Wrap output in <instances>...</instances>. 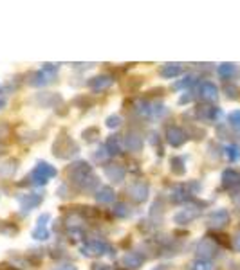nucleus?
I'll use <instances>...</instances> for the list:
<instances>
[{"label":"nucleus","instance_id":"1","mask_svg":"<svg viewBox=\"0 0 240 270\" xmlns=\"http://www.w3.org/2000/svg\"><path fill=\"white\" fill-rule=\"evenodd\" d=\"M67 180L78 191H92L98 185V177L94 173V168L85 160H74L67 168Z\"/></svg>","mask_w":240,"mask_h":270},{"label":"nucleus","instance_id":"2","mask_svg":"<svg viewBox=\"0 0 240 270\" xmlns=\"http://www.w3.org/2000/svg\"><path fill=\"white\" fill-rule=\"evenodd\" d=\"M81 256L85 258H101V256H116V250L112 249L109 241L101 238H89L80 245Z\"/></svg>","mask_w":240,"mask_h":270},{"label":"nucleus","instance_id":"3","mask_svg":"<svg viewBox=\"0 0 240 270\" xmlns=\"http://www.w3.org/2000/svg\"><path fill=\"white\" fill-rule=\"evenodd\" d=\"M56 175H58V171H56L55 166H51L45 160H40L29 173V180L33 185H47L49 180L55 179Z\"/></svg>","mask_w":240,"mask_h":270},{"label":"nucleus","instance_id":"4","mask_svg":"<svg viewBox=\"0 0 240 270\" xmlns=\"http://www.w3.org/2000/svg\"><path fill=\"white\" fill-rule=\"evenodd\" d=\"M53 153H55V157H58V159H70L72 155L78 153V144H76L70 137L61 134L60 137L55 140V144H53Z\"/></svg>","mask_w":240,"mask_h":270},{"label":"nucleus","instance_id":"5","mask_svg":"<svg viewBox=\"0 0 240 270\" xmlns=\"http://www.w3.org/2000/svg\"><path fill=\"white\" fill-rule=\"evenodd\" d=\"M126 195L135 204H145L150 196V185L146 184L145 180H135L126 187Z\"/></svg>","mask_w":240,"mask_h":270},{"label":"nucleus","instance_id":"6","mask_svg":"<svg viewBox=\"0 0 240 270\" xmlns=\"http://www.w3.org/2000/svg\"><path fill=\"white\" fill-rule=\"evenodd\" d=\"M195 252H197V258H200V260L211 261V258H215V256L219 254V243H215L213 238H208V236H206V238H202L195 245Z\"/></svg>","mask_w":240,"mask_h":270},{"label":"nucleus","instance_id":"7","mask_svg":"<svg viewBox=\"0 0 240 270\" xmlns=\"http://www.w3.org/2000/svg\"><path fill=\"white\" fill-rule=\"evenodd\" d=\"M200 207H195V205H186L182 209H179L174 215V222L177 225H188L191 222H195L200 216Z\"/></svg>","mask_w":240,"mask_h":270},{"label":"nucleus","instance_id":"8","mask_svg":"<svg viewBox=\"0 0 240 270\" xmlns=\"http://www.w3.org/2000/svg\"><path fill=\"white\" fill-rule=\"evenodd\" d=\"M197 95L204 103H215L219 99V87L213 83V81H200L199 87H197Z\"/></svg>","mask_w":240,"mask_h":270},{"label":"nucleus","instance_id":"9","mask_svg":"<svg viewBox=\"0 0 240 270\" xmlns=\"http://www.w3.org/2000/svg\"><path fill=\"white\" fill-rule=\"evenodd\" d=\"M188 140V132H184L180 126L172 125L166 128V142L172 146V148H180Z\"/></svg>","mask_w":240,"mask_h":270},{"label":"nucleus","instance_id":"10","mask_svg":"<svg viewBox=\"0 0 240 270\" xmlns=\"http://www.w3.org/2000/svg\"><path fill=\"white\" fill-rule=\"evenodd\" d=\"M231 220V215H230V211L224 209V207H220V209H215V211H211L210 215H208V224H210L211 229H224L226 225L230 224Z\"/></svg>","mask_w":240,"mask_h":270},{"label":"nucleus","instance_id":"11","mask_svg":"<svg viewBox=\"0 0 240 270\" xmlns=\"http://www.w3.org/2000/svg\"><path fill=\"white\" fill-rule=\"evenodd\" d=\"M112 85H114V76H110V74H98L87 81V87H89L92 92H105V90H109Z\"/></svg>","mask_w":240,"mask_h":270},{"label":"nucleus","instance_id":"12","mask_svg":"<svg viewBox=\"0 0 240 270\" xmlns=\"http://www.w3.org/2000/svg\"><path fill=\"white\" fill-rule=\"evenodd\" d=\"M195 114L202 123H215V121L220 117V114H222V110H220L219 106H213V105L204 103V105L197 106Z\"/></svg>","mask_w":240,"mask_h":270},{"label":"nucleus","instance_id":"13","mask_svg":"<svg viewBox=\"0 0 240 270\" xmlns=\"http://www.w3.org/2000/svg\"><path fill=\"white\" fill-rule=\"evenodd\" d=\"M143 144H145V140H143V135H141L139 132L128 130L123 135V146H125L128 151L137 153V151L143 150Z\"/></svg>","mask_w":240,"mask_h":270},{"label":"nucleus","instance_id":"14","mask_svg":"<svg viewBox=\"0 0 240 270\" xmlns=\"http://www.w3.org/2000/svg\"><path fill=\"white\" fill-rule=\"evenodd\" d=\"M193 198V193L188 189V185L184 184H175L170 189V202L172 204H186Z\"/></svg>","mask_w":240,"mask_h":270},{"label":"nucleus","instance_id":"15","mask_svg":"<svg viewBox=\"0 0 240 270\" xmlns=\"http://www.w3.org/2000/svg\"><path fill=\"white\" fill-rule=\"evenodd\" d=\"M51 215L49 213H44V215L36 220V227L33 229V232H31V238H35V240L38 241H45V240H49V229H47V222H49Z\"/></svg>","mask_w":240,"mask_h":270},{"label":"nucleus","instance_id":"16","mask_svg":"<svg viewBox=\"0 0 240 270\" xmlns=\"http://www.w3.org/2000/svg\"><path fill=\"white\" fill-rule=\"evenodd\" d=\"M220 184L224 189H235L240 185V173L233 168H228V170L222 171V177H220Z\"/></svg>","mask_w":240,"mask_h":270},{"label":"nucleus","instance_id":"17","mask_svg":"<svg viewBox=\"0 0 240 270\" xmlns=\"http://www.w3.org/2000/svg\"><path fill=\"white\" fill-rule=\"evenodd\" d=\"M56 76L51 74V72H47V70L40 69L36 70V72H33L29 78V85L31 87H36V89H40V87H47L49 83H53V80H55Z\"/></svg>","mask_w":240,"mask_h":270},{"label":"nucleus","instance_id":"18","mask_svg":"<svg viewBox=\"0 0 240 270\" xmlns=\"http://www.w3.org/2000/svg\"><path fill=\"white\" fill-rule=\"evenodd\" d=\"M16 200H18V204H20V207L24 211H31V209H36V207L42 204L44 196L38 195V193H25V195L18 196Z\"/></svg>","mask_w":240,"mask_h":270},{"label":"nucleus","instance_id":"19","mask_svg":"<svg viewBox=\"0 0 240 270\" xmlns=\"http://www.w3.org/2000/svg\"><path fill=\"white\" fill-rule=\"evenodd\" d=\"M105 177L110 180V182H114V184H120V182H123V180H125L126 170L121 164H107L105 166Z\"/></svg>","mask_w":240,"mask_h":270},{"label":"nucleus","instance_id":"20","mask_svg":"<svg viewBox=\"0 0 240 270\" xmlns=\"http://www.w3.org/2000/svg\"><path fill=\"white\" fill-rule=\"evenodd\" d=\"M121 263L126 270H137L143 267L145 263V258L139 254V252H125V256L121 258Z\"/></svg>","mask_w":240,"mask_h":270},{"label":"nucleus","instance_id":"21","mask_svg":"<svg viewBox=\"0 0 240 270\" xmlns=\"http://www.w3.org/2000/svg\"><path fill=\"white\" fill-rule=\"evenodd\" d=\"M182 74V63H163L159 67V76L165 80H175Z\"/></svg>","mask_w":240,"mask_h":270},{"label":"nucleus","instance_id":"22","mask_svg":"<svg viewBox=\"0 0 240 270\" xmlns=\"http://www.w3.org/2000/svg\"><path fill=\"white\" fill-rule=\"evenodd\" d=\"M105 150L110 157L121 155L123 150H125V146H123V137H120V135H110L105 142Z\"/></svg>","mask_w":240,"mask_h":270},{"label":"nucleus","instance_id":"23","mask_svg":"<svg viewBox=\"0 0 240 270\" xmlns=\"http://www.w3.org/2000/svg\"><path fill=\"white\" fill-rule=\"evenodd\" d=\"M116 200V191L110 187V185H101L96 189V202L103 205L114 204Z\"/></svg>","mask_w":240,"mask_h":270},{"label":"nucleus","instance_id":"24","mask_svg":"<svg viewBox=\"0 0 240 270\" xmlns=\"http://www.w3.org/2000/svg\"><path fill=\"white\" fill-rule=\"evenodd\" d=\"M217 74L222 78V80H233L237 74H239V65L235 63H220L217 67Z\"/></svg>","mask_w":240,"mask_h":270},{"label":"nucleus","instance_id":"25","mask_svg":"<svg viewBox=\"0 0 240 270\" xmlns=\"http://www.w3.org/2000/svg\"><path fill=\"white\" fill-rule=\"evenodd\" d=\"M18 170V160L16 159H7L0 164V177L2 179H11Z\"/></svg>","mask_w":240,"mask_h":270},{"label":"nucleus","instance_id":"26","mask_svg":"<svg viewBox=\"0 0 240 270\" xmlns=\"http://www.w3.org/2000/svg\"><path fill=\"white\" fill-rule=\"evenodd\" d=\"M170 171L174 173V175L182 177L186 173V160L179 155H174L170 159Z\"/></svg>","mask_w":240,"mask_h":270},{"label":"nucleus","instance_id":"27","mask_svg":"<svg viewBox=\"0 0 240 270\" xmlns=\"http://www.w3.org/2000/svg\"><path fill=\"white\" fill-rule=\"evenodd\" d=\"M36 101L42 106H56V103H60L61 97L58 94H53V92H44V94L36 95Z\"/></svg>","mask_w":240,"mask_h":270},{"label":"nucleus","instance_id":"28","mask_svg":"<svg viewBox=\"0 0 240 270\" xmlns=\"http://www.w3.org/2000/svg\"><path fill=\"white\" fill-rule=\"evenodd\" d=\"M112 215H114L116 218H128V216L132 215L130 205L125 204V202H116V204L112 205Z\"/></svg>","mask_w":240,"mask_h":270},{"label":"nucleus","instance_id":"29","mask_svg":"<svg viewBox=\"0 0 240 270\" xmlns=\"http://www.w3.org/2000/svg\"><path fill=\"white\" fill-rule=\"evenodd\" d=\"M134 110L137 112V114L141 115V117H150L152 115V105H150V101H146V99H137L134 103Z\"/></svg>","mask_w":240,"mask_h":270},{"label":"nucleus","instance_id":"30","mask_svg":"<svg viewBox=\"0 0 240 270\" xmlns=\"http://www.w3.org/2000/svg\"><path fill=\"white\" fill-rule=\"evenodd\" d=\"M224 155L230 162H239L240 160V146L239 144H228L224 148Z\"/></svg>","mask_w":240,"mask_h":270},{"label":"nucleus","instance_id":"31","mask_svg":"<svg viewBox=\"0 0 240 270\" xmlns=\"http://www.w3.org/2000/svg\"><path fill=\"white\" fill-rule=\"evenodd\" d=\"M188 270H213V263H211L210 260H200V258H195L193 261H190Z\"/></svg>","mask_w":240,"mask_h":270},{"label":"nucleus","instance_id":"32","mask_svg":"<svg viewBox=\"0 0 240 270\" xmlns=\"http://www.w3.org/2000/svg\"><path fill=\"white\" fill-rule=\"evenodd\" d=\"M224 94L228 99H239L240 97V87L235 83H226L224 85Z\"/></svg>","mask_w":240,"mask_h":270},{"label":"nucleus","instance_id":"33","mask_svg":"<svg viewBox=\"0 0 240 270\" xmlns=\"http://www.w3.org/2000/svg\"><path fill=\"white\" fill-rule=\"evenodd\" d=\"M195 81H197V76L195 74H186L184 78L180 81H177L175 83V89H190L191 85H195Z\"/></svg>","mask_w":240,"mask_h":270},{"label":"nucleus","instance_id":"34","mask_svg":"<svg viewBox=\"0 0 240 270\" xmlns=\"http://www.w3.org/2000/svg\"><path fill=\"white\" fill-rule=\"evenodd\" d=\"M228 123H230V126L237 134H240V110L231 112V114L228 115Z\"/></svg>","mask_w":240,"mask_h":270},{"label":"nucleus","instance_id":"35","mask_svg":"<svg viewBox=\"0 0 240 270\" xmlns=\"http://www.w3.org/2000/svg\"><path fill=\"white\" fill-rule=\"evenodd\" d=\"M121 123H123V119H121V115L114 114V115H109L105 121L107 128H110V130H116V128H120Z\"/></svg>","mask_w":240,"mask_h":270},{"label":"nucleus","instance_id":"36","mask_svg":"<svg viewBox=\"0 0 240 270\" xmlns=\"http://www.w3.org/2000/svg\"><path fill=\"white\" fill-rule=\"evenodd\" d=\"M98 137H100V128H96V126H90V128H87V130L83 132L85 142H92V140H96Z\"/></svg>","mask_w":240,"mask_h":270},{"label":"nucleus","instance_id":"37","mask_svg":"<svg viewBox=\"0 0 240 270\" xmlns=\"http://www.w3.org/2000/svg\"><path fill=\"white\" fill-rule=\"evenodd\" d=\"M233 249L240 252V230H237L235 236H233Z\"/></svg>","mask_w":240,"mask_h":270},{"label":"nucleus","instance_id":"38","mask_svg":"<svg viewBox=\"0 0 240 270\" xmlns=\"http://www.w3.org/2000/svg\"><path fill=\"white\" fill-rule=\"evenodd\" d=\"M193 99V95L188 92V94H184V95H180L179 97V105H184V103H190V101Z\"/></svg>","mask_w":240,"mask_h":270},{"label":"nucleus","instance_id":"39","mask_svg":"<svg viewBox=\"0 0 240 270\" xmlns=\"http://www.w3.org/2000/svg\"><path fill=\"white\" fill-rule=\"evenodd\" d=\"M92 270H112V267L105 265V263H94V265H92Z\"/></svg>","mask_w":240,"mask_h":270},{"label":"nucleus","instance_id":"40","mask_svg":"<svg viewBox=\"0 0 240 270\" xmlns=\"http://www.w3.org/2000/svg\"><path fill=\"white\" fill-rule=\"evenodd\" d=\"M53 270H78V267L76 265H60V267H56V269H53Z\"/></svg>","mask_w":240,"mask_h":270},{"label":"nucleus","instance_id":"41","mask_svg":"<svg viewBox=\"0 0 240 270\" xmlns=\"http://www.w3.org/2000/svg\"><path fill=\"white\" fill-rule=\"evenodd\" d=\"M0 270H18V269H15V265H11V263H0Z\"/></svg>","mask_w":240,"mask_h":270},{"label":"nucleus","instance_id":"42","mask_svg":"<svg viewBox=\"0 0 240 270\" xmlns=\"http://www.w3.org/2000/svg\"><path fill=\"white\" fill-rule=\"evenodd\" d=\"M5 105H7V101H5V97H0V110H4Z\"/></svg>","mask_w":240,"mask_h":270}]
</instances>
